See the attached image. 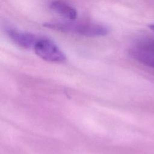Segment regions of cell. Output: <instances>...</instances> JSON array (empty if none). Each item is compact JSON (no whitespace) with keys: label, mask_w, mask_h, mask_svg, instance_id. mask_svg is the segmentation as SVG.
<instances>
[{"label":"cell","mask_w":154,"mask_h":154,"mask_svg":"<svg viewBox=\"0 0 154 154\" xmlns=\"http://www.w3.org/2000/svg\"><path fill=\"white\" fill-rule=\"evenodd\" d=\"M33 49L38 57L47 61L62 63L66 58L60 48L49 38H38Z\"/></svg>","instance_id":"obj_2"},{"label":"cell","mask_w":154,"mask_h":154,"mask_svg":"<svg viewBox=\"0 0 154 154\" xmlns=\"http://www.w3.org/2000/svg\"><path fill=\"white\" fill-rule=\"evenodd\" d=\"M131 56L139 63L154 69V55L140 51L134 47L131 49Z\"/></svg>","instance_id":"obj_5"},{"label":"cell","mask_w":154,"mask_h":154,"mask_svg":"<svg viewBox=\"0 0 154 154\" xmlns=\"http://www.w3.org/2000/svg\"><path fill=\"white\" fill-rule=\"evenodd\" d=\"M134 47L154 55V39L153 38L142 39L137 43Z\"/></svg>","instance_id":"obj_6"},{"label":"cell","mask_w":154,"mask_h":154,"mask_svg":"<svg viewBox=\"0 0 154 154\" xmlns=\"http://www.w3.org/2000/svg\"><path fill=\"white\" fill-rule=\"evenodd\" d=\"M7 34L10 39L17 46L25 48H33L38 39L35 35L16 29H8Z\"/></svg>","instance_id":"obj_3"},{"label":"cell","mask_w":154,"mask_h":154,"mask_svg":"<svg viewBox=\"0 0 154 154\" xmlns=\"http://www.w3.org/2000/svg\"><path fill=\"white\" fill-rule=\"evenodd\" d=\"M44 26L51 29L86 37L105 36L109 32V28L104 25L88 22H48Z\"/></svg>","instance_id":"obj_1"},{"label":"cell","mask_w":154,"mask_h":154,"mask_svg":"<svg viewBox=\"0 0 154 154\" xmlns=\"http://www.w3.org/2000/svg\"><path fill=\"white\" fill-rule=\"evenodd\" d=\"M149 28L151 30H152L153 31H154V24H150V25H149Z\"/></svg>","instance_id":"obj_7"},{"label":"cell","mask_w":154,"mask_h":154,"mask_svg":"<svg viewBox=\"0 0 154 154\" xmlns=\"http://www.w3.org/2000/svg\"><path fill=\"white\" fill-rule=\"evenodd\" d=\"M50 8L58 15L70 20H74L78 16V12L75 8L61 0L52 1L50 4Z\"/></svg>","instance_id":"obj_4"}]
</instances>
